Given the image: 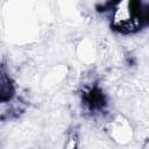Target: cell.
Here are the masks:
<instances>
[{"instance_id": "obj_1", "label": "cell", "mask_w": 149, "mask_h": 149, "mask_svg": "<svg viewBox=\"0 0 149 149\" xmlns=\"http://www.w3.org/2000/svg\"><path fill=\"white\" fill-rule=\"evenodd\" d=\"M88 104L91 105V107L95 108V107H100L102 104H104V95L100 91L98 90H92L90 92V95H88Z\"/></svg>"}]
</instances>
